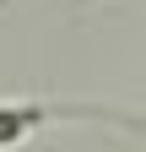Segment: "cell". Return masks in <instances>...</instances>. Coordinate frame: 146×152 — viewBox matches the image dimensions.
<instances>
[{"label": "cell", "mask_w": 146, "mask_h": 152, "mask_svg": "<svg viewBox=\"0 0 146 152\" xmlns=\"http://www.w3.org/2000/svg\"><path fill=\"white\" fill-rule=\"evenodd\" d=\"M60 103H43V98H0V152H11V147H22L27 136H38V130L49 120H60Z\"/></svg>", "instance_id": "6da1fadb"}]
</instances>
